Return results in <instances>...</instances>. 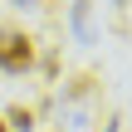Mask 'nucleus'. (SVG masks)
<instances>
[{
    "mask_svg": "<svg viewBox=\"0 0 132 132\" xmlns=\"http://www.w3.org/2000/svg\"><path fill=\"white\" fill-rule=\"evenodd\" d=\"M88 93H93V78H88V73H78V78L64 88V103H78V98H88Z\"/></svg>",
    "mask_w": 132,
    "mask_h": 132,
    "instance_id": "20e7f679",
    "label": "nucleus"
},
{
    "mask_svg": "<svg viewBox=\"0 0 132 132\" xmlns=\"http://www.w3.org/2000/svg\"><path fill=\"white\" fill-rule=\"evenodd\" d=\"M5 127H15V132H29V127H34V113H29V108H20V103H15V108H10V113H5Z\"/></svg>",
    "mask_w": 132,
    "mask_h": 132,
    "instance_id": "7ed1b4c3",
    "label": "nucleus"
},
{
    "mask_svg": "<svg viewBox=\"0 0 132 132\" xmlns=\"http://www.w3.org/2000/svg\"><path fill=\"white\" fill-rule=\"evenodd\" d=\"M34 69V39L15 24H0V73H29Z\"/></svg>",
    "mask_w": 132,
    "mask_h": 132,
    "instance_id": "f257e3e1",
    "label": "nucleus"
},
{
    "mask_svg": "<svg viewBox=\"0 0 132 132\" xmlns=\"http://www.w3.org/2000/svg\"><path fill=\"white\" fill-rule=\"evenodd\" d=\"M108 5H127V0H108Z\"/></svg>",
    "mask_w": 132,
    "mask_h": 132,
    "instance_id": "39448f33",
    "label": "nucleus"
},
{
    "mask_svg": "<svg viewBox=\"0 0 132 132\" xmlns=\"http://www.w3.org/2000/svg\"><path fill=\"white\" fill-rule=\"evenodd\" d=\"M73 34L83 44H93V24H88V0H73Z\"/></svg>",
    "mask_w": 132,
    "mask_h": 132,
    "instance_id": "f03ea898",
    "label": "nucleus"
},
{
    "mask_svg": "<svg viewBox=\"0 0 132 132\" xmlns=\"http://www.w3.org/2000/svg\"><path fill=\"white\" fill-rule=\"evenodd\" d=\"M0 132H10V127H5V118H0Z\"/></svg>",
    "mask_w": 132,
    "mask_h": 132,
    "instance_id": "423d86ee",
    "label": "nucleus"
}]
</instances>
